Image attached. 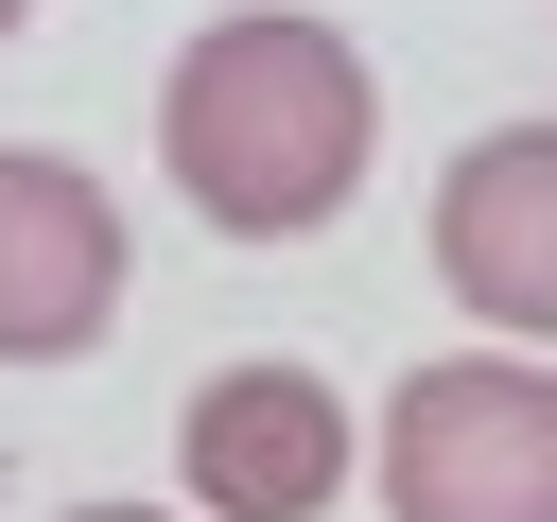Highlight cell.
Wrapping results in <instances>:
<instances>
[{
  "label": "cell",
  "mask_w": 557,
  "mask_h": 522,
  "mask_svg": "<svg viewBox=\"0 0 557 522\" xmlns=\"http://www.w3.org/2000/svg\"><path fill=\"white\" fill-rule=\"evenodd\" d=\"M17 35H35V0H0V52H17Z\"/></svg>",
  "instance_id": "7"
},
{
  "label": "cell",
  "mask_w": 557,
  "mask_h": 522,
  "mask_svg": "<svg viewBox=\"0 0 557 522\" xmlns=\"http://www.w3.org/2000/svg\"><path fill=\"white\" fill-rule=\"evenodd\" d=\"M52 522H174V505H52Z\"/></svg>",
  "instance_id": "6"
},
{
  "label": "cell",
  "mask_w": 557,
  "mask_h": 522,
  "mask_svg": "<svg viewBox=\"0 0 557 522\" xmlns=\"http://www.w3.org/2000/svg\"><path fill=\"white\" fill-rule=\"evenodd\" d=\"M348 470H366V418L296 348H226L174 400V522H313L348 505Z\"/></svg>",
  "instance_id": "3"
},
{
  "label": "cell",
  "mask_w": 557,
  "mask_h": 522,
  "mask_svg": "<svg viewBox=\"0 0 557 522\" xmlns=\"http://www.w3.org/2000/svg\"><path fill=\"white\" fill-rule=\"evenodd\" d=\"M383 522H557V365L522 348H435L366 418Z\"/></svg>",
  "instance_id": "2"
},
{
  "label": "cell",
  "mask_w": 557,
  "mask_h": 522,
  "mask_svg": "<svg viewBox=\"0 0 557 522\" xmlns=\"http://www.w3.org/2000/svg\"><path fill=\"white\" fill-rule=\"evenodd\" d=\"M435 278L505 348H557V122H487L435 174Z\"/></svg>",
  "instance_id": "5"
},
{
  "label": "cell",
  "mask_w": 557,
  "mask_h": 522,
  "mask_svg": "<svg viewBox=\"0 0 557 522\" xmlns=\"http://www.w3.org/2000/svg\"><path fill=\"white\" fill-rule=\"evenodd\" d=\"M122 331V191L52 139H0V365H70Z\"/></svg>",
  "instance_id": "4"
},
{
  "label": "cell",
  "mask_w": 557,
  "mask_h": 522,
  "mask_svg": "<svg viewBox=\"0 0 557 522\" xmlns=\"http://www.w3.org/2000/svg\"><path fill=\"white\" fill-rule=\"evenodd\" d=\"M366 157H383V87H366V52H348L331 17L226 0L209 35H174V70H157V174H174L191 226H226V244H313V226L366 191Z\"/></svg>",
  "instance_id": "1"
}]
</instances>
